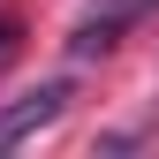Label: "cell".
<instances>
[{
  "mask_svg": "<svg viewBox=\"0 0 159 159\" xmlns=\"http://www.w3.org/2000/svg\"><path fill=\"white\" fill-rule=\"evenodd\" d=\"M121 30H129V15L98 8V15H84V23H76V38H68V53H76V61H91V53H114V46H121Z\"/></svg>",
  "mask_w": 159,
  "mask_h": 159,
  "instance_id": "obj_2",
  "label": "cell"
},
{
  "mask_svg": "<svg viewBox=\"0 0 159 159\" xmlns=\"http://www.w3.org/2000/svg\"><path fill=\"white\" fill-rule=\"evenodd\" d=\"M8 38H15V23H8V15H0V46H8Z\"/></svg>",
  "mask_w": 159,
  "mask_h": 159,
  "instance_id": "obj_3",
  "label": "cell"
},
{
  "mask_svg": "<svg viewBox=\"0 0 159 159\" xmlns=\"http://www.w3.org/2000/svg\"><path fill=\"white\" fill-rule=\"evenodd\" d=\"M61 114H68V84H38V91H23L15 106H0V152H15L23 136L53 129Z\"/></svg>",
  "mask_w": 159,
  "mask_h": 159,
  "instance_id": "obj_1",
  "label": "cell"
}]
</instances>
